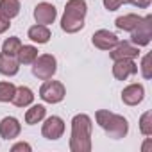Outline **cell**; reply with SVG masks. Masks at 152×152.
I'll list each match as a JSON object with an SVG mask.
<instances>
[{
    "mask_svg": "<svg viewBox=\"0 0 152 152\" xmlns=\"http://www.w3.org/2000/svg\"><path fill=\"white\" fill-rule=\"evenodd\" d=\"M91 118L84 113H79L72 118V136L70 150L72 152H90L91 150Z\"/></svg>",
    "mask_w": 152,
    "mask_h": 152,
    "instance_id": "obj_1",
    "label": "cell"
},
{
    "mask_svg": "<svg viewBox=\"0 0 152 152\" xmlns=\"http://www.w3.org/2000/svg\"><path fill=\"white\" fill-rule=\"evenodd\" d=\"M88 13V6L84 0H68L64 15L61 18V29L68 34H75L84 27V16Z\"/></svg>",
    "mask_w": 152,
    "mask_h": 152,
    "instance_id": "obj_2",
    "label": "cell"
},
{
    "mask_svg": "<svg viewBox=\"0 0 152 152\" xmlns=\"http://www.w3.org/2000/svg\"><path fill=\"white\" fill-rule=\"evenodd\" d=\"M95 120L97 124L106 131V134L113 140H120V138H125L127 132H129V122L122 116V115H116V113H111L107 109H99L95 113Z\"/></svg>",
    "mask_w": 152,
    "mask_h": 152,
    "instance_id": "obj_3",
    "label": "cell"
},
{
    "mask_svg": "<svg viewBox=\"0 0 152 152\" xmlns=\"http://www.w3.org/2000/svg\"><path fill=\"white\" fill-rule=\"evenodd\" d=\"M56 72H57V61L52 54H41L32 63V75L41 81L52 79Z\"/></svg>",
    "mask_w": 152,
    "mask_h": 152,
    "instance_id": "obj_4",
    "label": "cell"
},
{
    "mask_svg": "<svg viewBox=\"0 0 152 152\" xmlns=\"http://www.w3.org/2000/svg\"><path fill=\"white\" fill-rule=\"evenodd\" d=\"M64 95H66V90H64L63 83H59V81H50V79H47V81L43 83V86L39 88V97H41V100H45V102H48V104H57V102H61V100L64 99Z\"/></svg>",
    "mask_w": 152,
    "mask_h": 152,
    "instance_id": "obj_5",
    "label": "cell"
},
{
    "mask_svg": "<svg viewBox=\"0 0 152 152\" xmlns=\"http://www.w3.org/2000/svg\"><path fill=\"white\" fill-rule=\"evenodd\" d=\"M150 38H152V16L148 15V16L141 18V22L136 29L131 31V41L136 47H147L150 43Z\"/></svg>",
    "mask_w": 152,
    "mask_h": 152,
    "instance_id": "obj_6",
    "label": "cell"
},
{
    "mask_svg": "<svg viewBox=\"0 0 152 152\" xmlns=\"http://www.w3.org/2000/svg\"><path fill=\"white\" fill-rule=\"evenodd\" d=\"M57 18V9L48 2H39L34 7V20L39 25H50Z\"/></svg>",
    "mask_w": 152,
    "mask_h": 152,
    "instance_id": "obj_7",
    "label": "cell"
},
{
    "mask_svg": "<svg viewBox=\"0 0 152 152\" xmlns=\"http://www.w3.org/2000/svg\"><path fill=\"white\" fill-rule=\"evenodd\" d=\"M64 132V122L59 116H48L41 127V134L47 140H59Z\"/></svg>",
    "mask_w": 152,
    "mask_h": 152,
    "instance_id": "obj_8",
    "label": "cell"
},
{
    "mask_svg": "<svg viewBox=\"0 0 152 152\" xmlns=\"http://www.w3.org/2000/svg\"><path fill=\"white\" fill-rule=\"evenodd\" d=\"M118 41L120 39L116 38V34L109 32L106 29H100V31L93 32V36H91V43L100 50H111V48H115L118 45Z\"/></svg>",
    "mask_w": 152,
    "mask_h": 152,
    "instance_id": "obj_9",
    "label": "cell"
},
{
    "mask_svg": "<svg viewBox=\"0 0 152 152\" xmlns=\"http://www.w3.org/2000/svg\"><path fill=\"white\" fill-rule=\"evenodd\" d=\"M138 73V66L134 63V59H116L113 64V75L118 81H125L131 75Z\"/></svg>",
    "mask_w": 152,
    "mask_h": 152,
    "instance_id": "obj_10",
    "label": "cell"
},
{
    "mask_svg": "<svg viewBox=\"0 0 152 152\" xmlns=\"http://www.w3.org/2000/svg\"><path fill=\"white\" fill-rule=\"evenodd\" d=\"M140 56V48L129 41H118V45L115 48L109 50V57L113 61L116 59H134Z\"/></svg>",
    "mask_w": 152,
    "mask_h": 152,
    "instance_id": "obj_11",
    "label": "cell"
},
{
    "mask_svg": "<svg viewBox=\"0 0 152 152\" xmlns=\"http://www.w3.org/2000/svg\"><path fill=\"white\" fill-rule=\"evenodd\" d=\"M143 97H145V88L143 84H138V83L125 86L122 91V102L127 106H138L143 100Z\"/></svg>",
    "mask_w": 152,
    "mask_h": 152,
    "instance_id": "obj_12",
    "label": "cell"
},
{
    "mask_svg": "<svg viewBox=\"0 0 152 152\" xmlns=\"http://www.w3.org/2000/svg\"><path fill=\"white\" fill-rule=\"evenodd\" d=\"M20 131H22V125L15 116H6V118H2V122H0V136L4 140L18 138Z\"/></svg>",
    "mask_w": 152,
    "mask_h": 152,
    "instance_id": "obj_13",
    "label": "cell"
},
{
    "mask_svg": "<svg viewBox=\"0 0 152 152\" xmlns=\"http://www.w3.org/2000/svg\"><path fill=\"white\" fill-rule=\"evenodd\" d=\"M20 70V63L15 56H7V54H0V73L2 75H7V77H11V75H16Z\"/></svg>",
    "mask_w": 152,
    "mask_h": 152,
    "instance_id": "obj_14",
    "label": "cell"
},
{
    "mask_svg": "<svg viewBox=\"0 0 152 152\" xmlns=\"http://www.w3.org/2000/svg\"><path fill=\"white\" fill-rule=\"evenodd\" d=\"M27 36H29L31 41H34V43H38V45H45V43H48L50 38H52L48 27H47V25H39V23L32 25V27L29 29Z\"/></svg>",
    "mask_w": 152,
    "mask_h": 152,
    "instance_id": "obj_15",
    "label": "cell"
},
{
    "mask_svg": "<svg viewBox=\"0 0 152 152\" xmlns=\"http://www.w3.org/2000/svg\"><path fill=\"white\" fill-rule=\"evenodd\" d=\"M32 100H34V93H32V90L27 88V86H20V88H16L15 97H13L11 102H13L16 107H27V106L32 104Z\"/></svg>",
    "mask_w": 152,
    "mask_h": 152,
    "instance_id": "obj_16",
    "label": "cell"
},
{
    "mask_svg": "<svg viewBox=\"0 0 152 152\" xmlns=\"http://www.w3.org/2000/svg\"><path fill=\"white\" fill-rule=\"evenodd\" d=\"M140 22H141V16L129 13V15L118 16V18L115 20V25H116V29H120V31H129V32H131L132 29H136V27L140 25Z\"/></svg>",
    "mask_w": 152,
    "mask_h": 152,
    "instance_id": "obj_17",
    "label": "cell"
},
{
    "mask_svg": "<svg viewBox=\"0 0 152 152\" xmlns=\"http://www.w3.org/2000/svg\"><path fill=\"white\" fill-rule=\"evenodd\" d=\"M36 57H38V48L32 45H22L16 54V59L20 64H32Z\"/></svg>",
    "mask_w": 152,
    "mask_h": 152,
    "instance_id": "obj_18",
    "label": "cell"
},
{
    "mask_svg": "<svg viewBox=\"0 0 152 152\" xmlns=\"http://www.w3.org/2000/svg\"><path fill=\"white\" fill-rule=\"evenodd\" d=\"M45 115H47V109H45V106H41V104H36V106H32L31 109H27V113H25V122H27L29 125L39 124V122L45 118Z\"/></svg>",
    "mask_w": 152,
    "mask_h": 152,
    "instance_id": "obj_19",
    "label": "cell"
},
{
    "mask_svg": "<svg viewBox=\"0 0 152 152\" xmlns=\"http://www.w3.org/2000/svg\"><path fill=\"white\" fill-rule=\"evenodd\" d=\"M0 13L9 20L20 15V0H0Z\"/></svg>",
    "mask_w": 152,
    "mask_h": 152,
    "instance_id": "obj_20",
    "label": "cell"
},
{
    "mask_svg": "<svg viewBox=\"0 0 152 152\" xmlns=\"http://www.w3.org/2000/svg\"><path fill=\"white\" fill-rule=\"evenodd\" d=\"M20 47H22L20 38H18V36H11V38H7V39L4 41V45H2V52L7 54V56H16L18 50H20Z\"/></svg>",
    "mask_w": 152,
    "mask_h": 152,
    "instance_id": "obj_21",
    "label": "cell"
},
{
    "mask_svg": "<svg viewBox=\"0 0 152 152\" xmlns=\"http://www.w3.org/2000/svg\"><path fill=\"white\" fill-rule=\"evenodd\" d=\"M15 91H16V86L13 83L2 81L0 83V102H11L15 97Z\"/></svg>",
    "mask_w": 152,
    "mask_h": 152,
    "instance_id": "obj_22",
    "label": "cell"
},
{
    "mask_svg": "<svg viewBox=\"0 0 152 152\" xmlns=\"http://www.w3.org/2000/svg\"><path fill=\"white\" fill-rule=\"evenodd\" d=\"M140 131L143 136H150L152 134V113L145 111L140 118Z\"/></svg>",
    "mask_w": 152,
    "mask_h": 152,
    "instance_id": "obj_23",
    "label": "cell"
},
{
    "mask_svg": "<svg viewBox=\"0 0 152 152\" xmlns=\"http://www.w3.org/2000/svg\"><path fill=\"white\" fill-rule=\"evenodd\" d=\"M141 73H143L145 79H150V75H152V72H150V54L143 56V59H141Z\"/></svg>",
    "mask_w": 152,
    "mask_h": 152,
    "instance_id": "obj_24",
    "label": "cell"
},
{
    "mask_svg": "<svg viewBox=\"0 0 152 152\" xmlns=\"http://www.w3.org/2000/svg\"><path fill=\"white\" fill-rule=\"evenodd\" d=\"M102 2L107 11H116L122 4H125V0H102Z\"/></svg>",
    "mask_w": 152,
    "mask_h": 152,
    "instance_id": "obj_25",
    "label": "cell"
},
{
    "mask_svg": "<svg viewBox=\"0 0 152 152\" xmlns=\"http://www.w3.org/2000/svg\"><path fill=\"white\" fill-rule=\"evenodd\" d=\"M11 27V20L6 16V15H2V13H0V34H4L7 29Z\"/></svg>",
    "mask_w": 152,
    "mask_h": 152,
    "instance_id": "obj_26",
    "label": "cell"
},
{
    "mask_svg": "<svg viewBox=\"0 0 152 152\" xmlns=\"http://www.w3.org/2000/svg\"><path fill=\"white\" fill-rule=\"evenodd\" d=\"M31 145L29 143H25V141H20V143H16V145H13L11 147V152H20V150H25V152H31Z\"/></svg>",
    "mask_w": 152,
    "mask_h": 152,
    "instance_id": "obj_27",
    "label": "cell"
},
{
    "mask_svg": "<svg viewBox=\"0 0 152 152\" xmlns=\"http://www.w3.org/2000/svg\"><path fill=\"white\" fill-rule=\"evenodd\" d=\"M125 2L127 4H132V6H136L140 9H145V7L150 6V0H125Z\"/></svg>",
    "mask_w": 152,
    "mask_h": 152,
    "instance_id": "obj_28",
    "label": "cell"
},
{
    "mask_svg": "<svg viewBox=\"0 0 152 152\" xmlns=\"http://www.w3.org/2000/svg\"><path fill=\"white\" fill-rule=\"evenodd\" d=\"M148 147H150V140H147V143L143 145V150H148Z\"/></svg>",
    "mask_w": 152,
    "mask_h": 152,
    "instance_id": "obj_29",
    "label": "cell"
}]
</instances>
